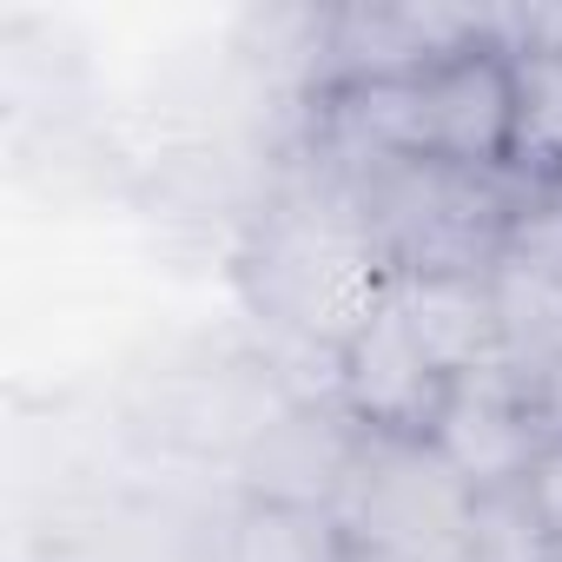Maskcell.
<instances>
[{
    "mask_svg": "<svg viewBox=\"0 0 562 562\" xmlns=\"http://www.w3.org/2000/svg\"><path fill=\"white\" fill-rule=\"evenodd\" d=\"M312 139L325 159L391 153L509 172V54L496 41H476L437 67L318 93Z\"/></svg>",
    "mask_w": 562,
    "mask_h": 562,
    "instance_id": "6da1fadb",
    "label": "cell"
},
{
    "mask_svg": "<svg viewBox=\"0 0 562 562\" xmlns=\"http://www.w3.org/2000/svg\"><path fill=\"white\" fill-rule=\"evenodd\" d=\"M318 166L358 205L391 278H490L509 245L516 205L529 192L516 172L450 166V159H391V153L325 159L318 153Z\"/></svg>",
    "mask_w": 562,
    "mask_h": 562,
    "instance_id": "7a4b0ae2",
    "label": "cell"
},
{
    "mask_svg": "<svg viewBox=\"0 0 562 562\" xmlns=\"http://www.w3.org/2000/svg\"><path fill=\"white\" fill-rule=\"evenodd\" d=\"M245 285H251V305L278 318L292 338L345 351L397 278L378 258L345 186L318 166V179L278 192L271 212L258 218V238L245 251Z\"/></svg>",
    "mask_w": 562,
    "mask_h": 562,
    "instance_id": "3957f363",
    "label": "cell"
},
{
    "mask_svg": "<svg viewBox=\"0 0 562 562\" xmlns=\"http://www.w3.org/2000/svg\"><path fill=\"white\" fill-rule=\"evenodd\" d=\"M450 391L457 384L430 364V351L417 345V331H411V318L397 305V285H391L384 305L358 325V338L338 358L345 417L358 430H371V437H391V443H430Z\"/></svg>",
    "mask_w": 562,
    "mask_h": 562,
    "instance_id": "277c9868",
    "label": "cell"
},
{
    "mask_svg": "<svg viewBox=\"0 0 562 562\" xmlns=\"http://www.w3.org/2000/svg\"><path fill=\"white\" fill-rule=\"evenodd\" d=\"M490 41L483 8H338L318 21L312 41V100L338 93V87H364V80H397L417 67H437L463 47Z\"/></svg>",
    "mask_w": 562,
    "mask_h": 562,
    "instance_id": "5b68a950",
    "label": "cell"
},
{
    "mask_svg": "<svg viewBox=\"0 0 562 562\" xmlns=\"http://www.w3.org/2000/svg\"><path fill=\"white\" fill-rule=\"evenodd\" d=\"M358 437L364 430L345 417V404H285L245 443L251 503H292V509H325L331 516V503L351 476Z\"/></svg>",
    "mask_w": 562,
    "mask_h": 562,
    "instance_id": "8992f818",
    "label": "cell"
},
{
    "mask_svg": "<svg viewBox=\"0 0 562 562\" xmlns=\"http://www.w3.org/2000/svg\"><path fill=\"white\" fill-rule=\"evenodd\" d=\"M397 305L450 384L503 364V318L490 278H397Z\"/></svg>",
    "mask_w": 562,
    "mask_h": 562,
    "instance_id": "52a82bcc",
    "label": "cell"
},
{
    "mask_svg": "<svg viewBox=\"0 0 562 562\" xmlns=\"http://www.w3.org/2000/svg\"><path fill=\"white\" fill-rule=\"evenodd\" d=\"M509 172L562 186V54H509Z\"/></svg>",
    "mask_w": 562,
    "mask_h": 562,
    "instance_id": "ba28073f",
    "label": "cell"
},
{
    "mask_svg": "<svg viewBox=\"0 0 562 562\" xmlns=\"http://www.w3.org/2000/svg\"><path fill=\"white\" fill-rule=\"evenodd\" d=\"M225 562H345V542L325 509L245 503L225 542Z\"/></svg>",
    "mask_w": 562,
    "mask_h": 562,
    "instance_id": "9c48e42d",
    "label": "cell"
},
{
    "mask_svg": "<svg viewBox=\"0 0 562 562\" xmlns=\"http://www.w3.org/2000/svg\"><path fill=\"white\" fill-rule=\"evenodd\" d=\"M555 542L542 536L522 483L516 490H483L470 503V536H463V562H549Z\"/></svg>",
    "mask_w": 562,
    "mask_h": 562,
    "instance_id": "30bf717a",
    "label": "cell"
},
{
    "mask_svg": "<svg viewBox=\"0 0 562 562\" xmlns=\"http://www.w3.org/2000/svg\"><path fill=\"white\" fill-rule=\"evenodd\" d=\"M522 496H529V509H536V522H542V536L562 549V437L536 457V470L522 476Z\"/></svg>",
    "mask_w": 562,
    "mask_h": 562,
    "instance_id": "8fae6325",
    "label": "cell"
}]
</instances>
